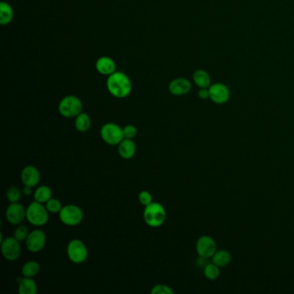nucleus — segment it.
<instances>
[{"mask_svg":"<svg viewBox=\"0 0 294 294\" xmlns=\"http://www.w3.org/2000/svg\"><path fill=\"white\" fill-rule=\"evenodd\" d=\"M107 89L113 97L124 98L132 91V83L128 75L123 72L116 71L109 75L106 81Z\"/></svg>","mask_w":294,"mask_h":294,"instance_id":"obj_1","label":"nucleus"},{"mask_svg":"<svg viewBox=\"0 0 294 294\" xmlns=\"http://www.w3.org/2000/svg\"><path fill=\"white\" fill-rule=\"evenodd\" d=\"M167 211L164 206L157 202H152L147 205L143 210V219L147 225L152 228H158L165 223Z\"/></svg>","mask_w":294,"mask_h":294,"instance_id":"obj_2","label":"nucleus"},{"mask_svg":"<svg viewBox=\"0 0 294 294\" xmlns=\"http://www.w3.org/2000/svg\"><path fill=\"white\" fill-rule=\"evenodd\" d=\"M49 212L45 204L33 201L26 209V219L34 226L41 227L49 222Z\"/></svg>","mask_w":294,"mask_h":294,"instance_id":"obj_3","label":"nucleus"},{"mask_svg":"<svg viewBox=\"0 0 294 294\" xmlns=\"http://www.w3.org/2000/svg\"><path fill=\"white\" fill-rule=\"evenodd\" d=\"M59 112L64 117H76L83 111L82 101L74 95H68L63 98L58 106Z\"/></svg>","mask_w":294,"mask_h":294,"instance_id":"obj_4","label":"nucleus"},{"mask_svg":"<svg viewBox=\"0 0 294 294\" xmlns=\"http://www.w3.org/2000/svg\"><path fill=\"white\" fill-rule=\"evenodd\" d=\"M59 217L61 222L67 226H77L83 221L84 213L76 204H67L62 207Z\"/></svg>","mask_w":294,"mask_h":294,"instance_id":"obj_5","label":"nucleus"},{"mask_svg":"<svg viewBox=\"0 0 294 294\" xmlns=\"http://www.w3.org/2000/svg\"><path fill=\"white\" fill-rule=\"evenodd\" d=\"M100 136L103 142L110 146H116L124 139L123 128L116 123H104L101 127Z\"/></svg>","mask_w":294,"mask_h":294,"instance_id":"obj_6","label":"nucleus"},{"mask_svg":"<svg viewBox=\"0 0 294 294\" xmlns=\"http://www.w3.org/2000/svg\"><path fill=\"white\" fill-rule=\"evenodd\" d=\"M67 255L73 263L81 264L88 260V248L81 240H72L67 247Z\"/></svg>","mask_w":294,"mask_h":294,"instance_id":"obj_7","label":"nucleus"},{"mask_svg":"<svg viewBox=\"0 0 294 294\" xmlns=\"http://www.w3.org/2000/svg\"><path fill=\"white\" fill-rule=\"evenodd\" d=\"M1 252L3 257L9 262H15L19 258L22 252L20 242L14 236L6 237L1 241Z\"/></svg>","mask_w":294,"mask_h":294,"instance_id":"obj_8","label":"nucleus"},{"mask_svg":"<svg viewBox=\"0 0 294 294\" xmlns=\"http://www.w3.org/2000/svg\"><path fill=\"white\" fill-rule=\"evenodd\" d=\"M217 246L216 241L210 236H201L196 243V251L202 259L211 258L217 252Z\"/></svg>","mask_w":294,"mask_h":294,"instance_id":"obj_9","label":"nucleus"},{"mask_svg":"<svg viewBox=\"0 0 294 294\" xmlns=\"http://www.w3.org/2000/svg\"><path fill=\"white\" fill-rule=\"evenodd\" d=\"M47 242L45 233L41 230L30 231L28 238L26 239V248L29 252L38 253L44 249Z\"/></svg>","mask_w":294,"mask_h":294,"instance_id":"obj_10","label":"nucleus"},{"mask_svg":"<svg viewBox=\"0 0 294 294\" xmlns=\"http://www.w3.org/2000/svg\"><path fill=\"white\" fill-rule=\"evenodd\" d=\"M6 220L12 225H19L26 219V209L19 203H10L5 210Z\"/></svg>","mask_w":294,"mask_h":294,"instance_id":"obj_11","label":"nucleus"},{"mask_svg":"<svg viewBox=\"0 0 294 294\" xmlns=\"http://www.w3.org/2000/svg\"><path fill=\"white\" fill-rule=\"evenodd\" d=\"M210 98L212 102L217 104H223L229 101L230 97V90L225 85L216 83L209 88Z\"/></svg>","mask_w":294,"mask_h":294,"instance_id":"obj_12","label":"nucleus"},{"mask_svg":"<svg viewBox=\"0 0 294 294\" xmlns=\"http://www.w3.org/2000/svg\"><path fill=\"white\" fill-rule=\"evenodd\" d=\"M21 181L24 186L35 188L41 181V174L34 166H26L21 172Z\"/></svg>","mask_w":294,"mask_h":294,"instance_id":"obj_13","label":"nucleus"},{"mask_svg":"<svg viewBox=\"0 0 294 294\" xmlns=\"http://www.w3.org/2000/svg\"><path fill=\"white\" fill-rule=\"evenodd\" d=\"M192 89L190 81L185 78H177L170 82L168 90L175 96H183L188 94Z\"/></svg>","mask_w":294,"mask_h":294,"instance_id":"obj_14","label":"nucleus"},{"mask_svg":"<svg viewBox=\"0 0 294 294\" xmlns=\"http://www.w3.org/2000/svg\"><path fill=\"white\" fill-rule=\"evenodd\" d=\"M96 69L100 75L109 76L116 71V65L110 57L102 56L96 62Z\"/></svg>","mask_w":294,"mask_h":294,"instance_id":"obj_15","label":"nucleus"},{"mask_svg":"<svg viewBox=\"0 0 294 294\" xmlns=\"http://www.w3.org/2000/svg\"><path fill=\"white\" fill-rule=\"evenodd\" d=\"M117 146L118 154L124 160H130L136 155V146L133 139L124 138Z\"/></svg>","mask_w":294,"mask_h":294,"instance_id":"obj_16","label":"nucleus"},{"mask_svg":"<svg viewBox=\"0 0 294 294\" xmlns=\"http://www.w3.org/2000/svg\"><path fill=\"white\" fill-rule=\"evenodd\" d=\"M38 291V287L33 278L23 277L18 282V294H36Z\"/></svg>","mask_w":294,"mask_h":294,"instance_id":"obj_17","label":"nucleus"},{"mask_svg":"<svg viewBox=\"0 0 294 294\" xmlns=\"http://www.w3.org/2000/svg\"><path fill=\"white\" fill-rule=\"evenodd\" d=\"M214 264L218 266L219 268H224L230 264L232 261V256L230 251L226 249H220L214 254L211 257Z\"/></svg>","mask_w":294,"mask_h":294,"instance_id":"obj_18","label":"nucleus"},{"mask_svg":"<svg viewBox=\"0 0 294 294\" xmlns=\"http://www.w3.org/2000/svg\"><path fill=\"white\" fill-rule=\"evenodd\" d=\"M92 125V120L88 113L81 112L75 117V126L79 132L85 133L90 129Z\"/></svg>","mask_w":294,"mask_h":294,"instance_id":"obj_19","label":"nucleus"},{"mask_svg":"<svg viewBox=\"0 0 294 294\" xmlns=\"http://www.w3.org/2000/svg\"><path fill=\"white\" fill-rule=\"evenodd\" d=\"M14 17V10L12 7L6 2H1L0 3V23L2 25H7L11 23Z\"/></svg>","mask_w":294,"mask_h":294,"instance_id":"obj_20","label":"nucleus"},{"mask_svg":"<svg viewBox=\"0 0 294 294\" xmlns=\"http://www.w3.org/2000/svg\"><path fill=\"white\" fill-rule=\"evenodd\" d=\"M52 194L51 188L42 185L36 188V191L34 192V200L41 204H46L51 198Z\"/></svg>","mask_w":294,"mask_h":294,"instance_id":"obj_21","label":"nucleus"},{"mask_svg":"<svg viewBox=\"0 0 294 294\" xmlns=\"http://www.w3.org/2000/svg\"><path fill=\"white\" fill-rule=\"evenodd\" d=\"M194 81L198 88H208L210 87V75L202 69L195 71L194 74Z\"/></svg>","mask_w":294,"mask_h":294,"instance_id":"obj_22","label":"nucleus"},{"mask_svg":"<svg viewBox=\"0 0 294 294\" xmlns=\"http://www.w3.org/2000/svg\"><path fill=\"white\" fill-rule=\"evenodd\" d=\"M41 267L38 262L35 261H29L24 263L22 268V275L23 277H29L34 278L38 275Z\"/></svg>","mask_w":294,"mask_h":294,"instance_id":"obj_23","label":"nucleus"},{"mask_svg":"<svg viewBox=\"0 0 294 294\" xmlns=\"http://www.w3.org/2000/svg\"><path fill=\"white\" fill-rule=\"evenodd\" d=\"M204 275L209 281H216L220 276V268L211 262L204 267Z\"/></svg>","mask_w":294,"mask_h":294,"instance_id":"obj_24","label":"nucleus"},{"mask_svg":"<svg viewBox=\"0 0 294 294\" xmlns=\"http://www.w3.org/2000/svg\"><path fill=\"white\" fill-rule=\"evenodd\" d=\"M23 192L20 190L19 188L16 187H10L8 188L6 191L7 200L10 203H18L20 199L22 198Z\"/></svg>","mask_w":294,"mask_h":294,"instance_id":"obj_25","label":"nucleus"},{"mask_svg":"<svg viewBox=\"0 0 294 294\" xmlns=\"http://www.w3.org/2000/svg\"><path fill=\"white\" fill-rule=\"evenodd\" d=\"M29 233H30V231H29V229L28 227L26 226V225L19 224V225H17V227H16V230H14L13 236L16 240H18L20 243H22V242H25L26 239L29 236Z\"/></svg>","mask_w":294,"mask_h":294,"instance_id":"obj_26","label":"nucleus"},{"mask_svg":"<svg viewBox=\"0 0 294 294\" xmlns=\"http://www.w3.org/2000/svg\"><path fill=\"white\" fill-rule=\"evenodd\" d=\"M45 207L49 213L51 214H59L60 211L62 209V204L61 201L55 198V197H51L47 203H46Z\"/></svg>","mask_w":294,"mask_h":294,"instance_id":"obj_27","label":"nucleus"},{"mask_svg":"<svg viewBox=\"0 0 294 294\" xmlns=\"http://www.w3.org/2000/svg\"><path fill=\"white\" fill-rule=\"evenodd\" d=\"M151 294H174L175 292L168 285L157 284L151 290Z\"/></svg>","mask_w":294,"mask_h":294,"instance_id":"obj_28","label":"nucleus"},{"mask_svg":"<svg viewBox=\"0 0 294 294\" xmlns=\"http://www.w3.org/2000/svg\"><path fill=\"white\" fill-rule=\"evenodd\" d=\"M123 136L126 139H134L137 135V129L135 125L128 124L123 128Z\"/></svg>","mask_w":294,"mask_h":294,"instance_id":"obj_29","label":"nucleus"},{"mask_svg":"<svg viewBox=\"0 0 294 294\" xmlns=\"http://www.w3.org/2000/svg\"><path fill=\"white\" fill-rule=\"evenodd\" d=\"M138 200L143 206H147L153 202L152 194L148 191H142L138 194Z\"/></svg>","mask_w":294,"mask_h":294,"instance_id":"obj_30","label":"nucleus"},{"mask_svg":"<svg viewBox=\"0 0 294 294\" xmlns=\"http://www.w3.org/2000/svg\"><path fill=\"white\" fill-rule=\"evenodd\" d=\"M197 95L201 99L210 98V93H209V89H207V88H200V90L198 91V93H197Z\"/></svg>","mask_w":294,"mask_h":294,"instance_id":"obj_31","label":"nucleus"},{"mask_svg":"<svg viewBox=\"0 0 294 294\" xmlns=\"http://www.w3.org/2000/svg\"><path fill=\"white\" fill-rule=\"evenodd\" d=\"M32 188L31 187L29 186H24V188H23V194L24 196H30L33 194Z\"/></svg>","mask_w":294,"mask_h":294,"instance_id":"obj_32","label":"nucleus"}]
</instances>
